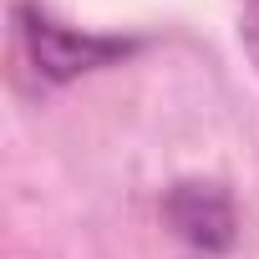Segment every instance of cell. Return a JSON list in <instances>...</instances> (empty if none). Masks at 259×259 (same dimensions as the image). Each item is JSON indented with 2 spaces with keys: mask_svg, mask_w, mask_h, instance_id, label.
<instances>
[{
  "mask_svg": "<svg viewBox=\"0 0 259 259\" xmlns=\"http://www.w3.org/2000/svg\"><path fill=\"white\" fill-rule=\"evenodd\" d=\"M11 36H16V61L41 81V92L107 71V66H122L127 56L143 51L138 36H97V31L66 26L46 6H31V0H21L11 11Z\"/></svg>",
  "mask_w": 259,
  "mask_h": 259,
  "instance_id": "obj_1",
  "label": "cell"
},
{
  "mask_svg": "<svg viewBox=\"0 0 259 259\" xmlns=\"http://www.w3.org/2000/svg\"><path fill=\"white\" fill-rule=\"evenodd\" d=\"M163 219L198 254H229L239 244V213L224 183H173L163 198Z\"/></svg>",
  "mask_w": 259,
  "mask_h": 259,
  "instance_id": "obj_2",
  "label": "cell"
},
{
  "mask_svg": "<svg viewBox=\"0 0 259 259\" xmlns=\"http://www.w3.org/2000/svg\"><path fill=\"white\" fill-rule=\"evenodd\" d=\"M239 41H244V51H249L254 71H259V0H249L244 16H239Z\"/></svg>",
  "mask_w": 259,
  "mask_h": 259,
  "instance_id": "obj_3",
  "label": "cell"
}]
</instances>
